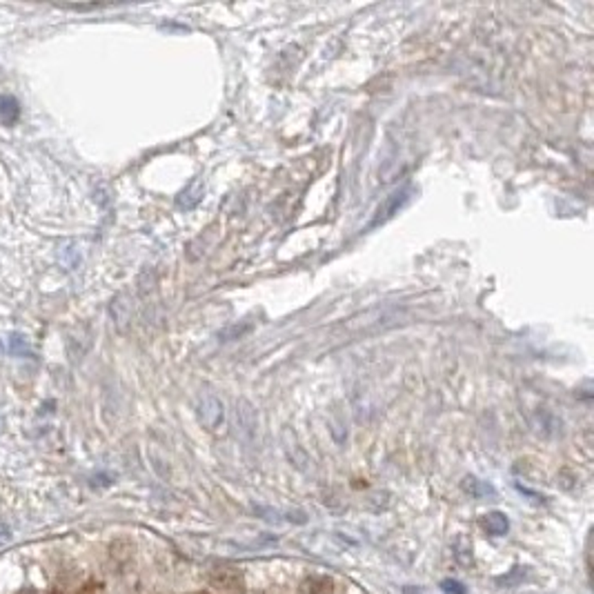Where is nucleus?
I'll list each match as a JSON object with an SVG mask.
<instances>
[{"label": "nucleus", "instance_id": "1", "mask_svg": "<svg viewBox=\"0 0 594 594\" xmlns=\"http://www.w3.org/2000/svg\"><path fill=\"white\" fill-rule=\"evenodd\" d=\"M196 414L205 430L214 432L225 421V405L216 394L203 392V394H198V399H196Z\"/></svg>", "mask_w": 594, "mask_h": 594}, {"label": "nucleus", "instance_id": "2", "mask_svg": "<svg viewBox=\"0 0 594 594\" xmlns=\"http://www.w3.org/2000/svg\"><path fill=\"white\" fill-rule=\"evenodd\" d=\"M412 194H414V190L412 187H401V190H396V192H392L383 203L378 205V209H376V214H374V219H372V223H370V227H378V225H383V223H388L394 214H399V209H403L407 203H409V198H412Z\"/></svg>", "mask_w": 594, "mask_h": 594}, {"label": "nucleus", "instance_id": "3", "mask_svg": "<svg viewBox=\"0 0 594 594\" xmlns=\"http://www.w3.org/2000/svg\"><path fill=\"white\" fill-rule=\"evenodd\" d=\"M203 192H205V187H203V178H194L190 185L182 190L180 194H178V198H176V205L180 207V209H194L198 203L203 201Z\"/></svg>", "mask_w": 594, "mask_h": 594}, {"label": "nucleus", "instance_id": "4", "mask_svg": "<svg viewBox=\"0 0 594 594\" xmlns=\"http://www.w3.org/2000/svg\"><path fill=\"white\" fill-rule=\"evenodd\" d=\"M481 525L483 530L487 532L490 537H506L508 535V530H510V521H508V516L503 512H487L483 519H481Z\"/></svg>", "mask_w": 594, "mask_h": 594}, {"label": "nucleus", "instance_id": "5", "mask_svg": "<svg viewBox=\"0 0 594 594\" xmlns=\"http://www.w3.org/2000/svg\"><path fill=\"white\" fill-rule=\"evenodd\" d=\"M236 423H238L240 434L245 438H252V434L256 430V414H254V407L248 401L236 403Z\"/></svg>", "mask_w": 594, "mask_h": 594}, {"label": "nucleus", "instance_id": "6", "mask_svg": "<svg viewBox=\"0 0 594 594\" xmlns=\"http://www.w3.org/2000/svg\"><path fill=\"white\" fill-rule=\"evenodd\" d=\"M461 487H463V492L470 494L472 499H487V496H494L496 490L492 487V483H487V481H481L477 477H465L461 481Z\"/></svg>", "mask_w": 594, "mask_h": 594}, {"label": "nucleus", "instance_id": "7", "mask_svg": "<svg viewBox=\"0 0 594 594\" xmlns=\"http://www.w3.org/2000/svg\"><path fill=\"white\" fill-rule=\"evenodd\" d=\"M21 118V105L13 96H0V123L11 127Z\"/></svg>", "mask_w": 594, "mask_h": 594}, {"label": "nucleus", "instance_id": "8", "mask_svg": "<svg viewBox=\"0 0 594 594\" xmlns=\"http://www.w3.org/2000/svg\"><path fill=\"white\" fill-rule=\"evenodd\" d=\"M254 330V323L252 321H238V323H234V325H230V327H225L223 332H219V341L221 343H230V341H238V339H243V337H248V334Z\"/></svg>", "mask_w": 594, "mask_h": 594}, {"label": "nucleus", "instance_id": "9", "mask_svg": "<svg viewBox=\"0 0 594 594\" xmlns=\"http://www.w3.org/2000/svg\"><path fill=\"white\" fill-rule=\"evenodd\" d=\"M525 568H514V570H510L506 576H499L496 578V583L499 586H506V588H514V586H519L523 578H525Z\"/></svg>", "mask_w": 594, "mask_h": 594}, {"label": "nucleus", "instance_id": "10", "mask_svg": "<svg viewBox=\"0 0 594 594\" xmlns=\"http://www.w3.org/2000/svg\"><path fill=\"white\" fill-rule=\"evenodd\" d=\"M441 590L446 594H467V588L461 581H456V578H446V581L441 583Z\"/></svg>", "mask_w": 594, "mask_h": 594}, {"label": "nucleus", "instance_id": "11", "mask_svg": "<svg viewBox=\"0 0 594 594\" xmlns=\"http://www.w3.org/2000/svg\"><path fill=\"white\" fill-rule=\"evenodd\" d=\"M7 539H9V528H7V525H3V523H0V543H3V541H7Z\"/></svg>", "mask_w": 594, "mask_h": 594}]
</instances>
